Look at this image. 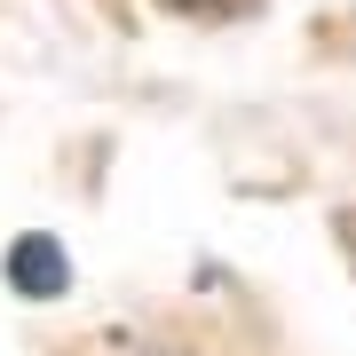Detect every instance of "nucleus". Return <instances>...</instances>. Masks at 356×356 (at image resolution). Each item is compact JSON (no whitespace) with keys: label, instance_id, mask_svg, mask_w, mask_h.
I'll use <instances>...</instances> for the list:
<instances>
[{"label":"nucleus","instance_id":"2","mask_svg":"<svg viewBox=\"0 0 356 356\" xmlns=\"http://www.w3.org/2000/svg\"><path fill=\"white\" fill-rule=\"evenodd\" d=\"M166 8H198V0H166Z\"/></svg>","mask_w":356,"mask_h":356},{"label":"nucleus","instance_id":"1","mask_svg":"<svg viewBox=\"0 0 356 356\" xmlns=\"http://www.w3.org/2000/svg\"><path fill=\"white\" fill-rule=\"evenodd\" d=\"M8 285L24 293V301H56V293H64V277H72V261H64V245L48 238V229H24V238L8 245Z\"/></svg>","mask_w":356,"mask_h":356}]
</instances>
